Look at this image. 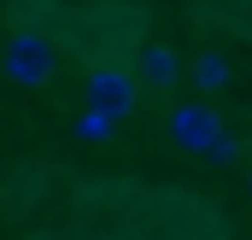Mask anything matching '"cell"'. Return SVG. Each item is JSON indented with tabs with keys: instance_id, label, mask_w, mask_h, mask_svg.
Segmentation results:
<instances>
[{
	"instance_id": "6da1fadb",
	"label": "cell",
	"mask_w": 252,
	"mask_h": 240,
	"mask_svg": "<svg viewBox=\"0 0 252 240\" xmlns=\"http://www.w3.org/2000/svg\"><path fill=\"white\" fill-rule=\"evenodd\" d=\"M0 70H6V82H18V88H41V82H53V70H59V41H53L47 30L12 24V35L0 41Z\"/></svg>"
},
{
	"instance_id": "7a4b0ae2",
	"label": "cell",
	"mask_w": 252,
	"mask_h": 240,
	"mask_svg": "<svg viewBox=\"0 0 252 240\" xmlns=\"http://www.w3.org/2000/svg\"><path fill=\"white\" fill-rule=\"evenodd\" d=\"M135 106H141V88H135V76H129L124 64H94V70L82 76V112L106 118L112 129H118Z\"/></svg>"
},
{
	"instance_id": "3957f363",
	"label": "cell",
	"mask_w": 252,
	"mask_h": 240,
	"mask_svg": "<svg viewBox=\"0 0 252 240\" xmlns=\"http://www.w3.org/2000/svg\"><path fill=\"white\" fill-rule=\"evenodd\" d=\"M164 135H170L182 152H205V147L223 135V118H217L211 100H176L170 118H164Z\"/></svg>"
},
{
	"instance_id": "277c9868",
	"label": "cell",
	"mask_w": 252,
	"mask_h": 240,
	"mask_svg": "<svg viewBox=\"0 0 252 240\" xmlns=\"http://www.w3.org/2000/svg\"><path fill=\"white\" fill-rule=\"evenodd\" d=\"M129 76H135V88H158V94H170V88L182 82V59H176L170 41H141Z\"/></svg>"
},
{
	"instance_id": "5b68a950",
	"label": "cell",
	"mask_w": 252,
	"mask_h": 240,
	"mask_svg": "<svg viewBox=\"0 0 252 240\" xmlns=\"http://www.w3.org/2000/svg\"><path fill=\"white\" fill-rule=\"evenodd\" d=\"M182 76H188L199 94H217V88H229V59H223V47H199V53L188 59V70H182Z\"/></svg>"
},
{
	"instance_id": "8992f818",
	"label": "cell",
	"mask_w": 252,
	"mask_h": 240,
	"mask_svg": "<svg viewBox=\"0 0 252 240\" xmlns=\"http://www.w3.org/2000/svg\"><path fill=\"white\" fill-rule=\"evenodd\" d=\"M199 158H205V164H235V158H241V141H235V135L223 129V135H217V141H211V147H205Z\"/></svg>"
},
{
	"instance_id": "52a82bcc",
	"label": "cell",
	"mask_w": 252,
	"mask_h": 240,
	"mask_svg": "<svg viewBox=\"0 0 252 240\" xmlns=\"http://www.w3.org/2000/svg\"><path fill=\"white\" fill-rule=\"evenodd\" d=\"M76 135H82V141H106V135H112V123L94 118V112H82V118H76Z\"/></svg>"
}]
</instances>
